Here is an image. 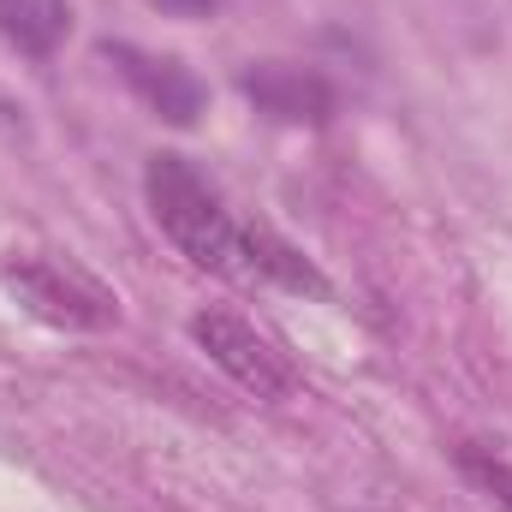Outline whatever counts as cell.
Instances as JSON below:
<instances>
[{"instance_id": "obj_1", "label": "cell", "mask_w": 512, "mask_h": 512, "mask_svg": "<svg viewBox=\"0 0 512 512\" xmlns=\"http://www.w3.org/2000/svg\"><path fill=\"white\" fill-rule=\"evenodd\" d=\"M143 203L185 262L245 280V221H233L221 191L179 149H155L143 161Z\"/></svg>"}, {"instance_id": "obj_2", "label": "cell", "mask_w": 512, "mask_h": 512, "mask_svg": "<svg viewBox=\"0 0 512 512\" xmlns=\"http://www.w3.org/2000/svg\"><path fill=\"white\" fill-rule=\"evenodd\" d=\"M0 286L24 316L66 328V334H102L120 322V298L96 274H84L78 262H60L48 251H12L0 262Z\"/></svg>"}, {"instance_id": "obj_3", "label": "cell", "mask_w": 512, "mask_h": 512, "mask_svg": "<svg viewBox=\"0 0 512 512\" xmlns=\"http://www.w3.org/2000/svg\"><path fill=\"white\" fill-rule=\"evenodd\" d=\"M191 340H197V352L221 376H233L251 399H268L274 405V399H292L298 393V370L286 364V352H274L251 322L233 316V310H197L191 316Z\"/></svg>"}, {"instance_id": "obj_4", "label": "cell", "mask_w": 512, "mask_h": 512, "mask_svg": "<svg viewBox=\"0 0 512 512\" xmlns=\"http://www.w3.org/2000/svg\"><path fill=\"white\" fill-rule=\"evenodd\" d=\"M102 60L126 78V90L167 126H197L209 114V90L203 78L179 60V54H155L137 42H102Z\"/></svg>"}, {"instance_id": "obj_5", "label": "cell", "mask_w": 512, "mask_h": 512, "mask_svg": "<svg viewBox=\"0 0 512 512\" xmlns=\"http://www.w3.org/2000/svg\"><path fill=\"white\" fill-rule=\"evenodd\" d=\"M239 96L274 126H328L340 114V90L298 60H251L239 66Z\"/></svg>"}, {"instance_id": "obj_6", "label": "cell", "mask_w": 512, "mask_h": 512, "mask_svg": "<svg viewBox=\"0 0 512 512\" xmlns=\"http://www.w3.org/2000/svg\"><path fill=\"white\" fill-rule=\"evenodd\" d=\"M245 280H268V286H286V292H304V298H328V274L298 251L286 245L274 227L262 221H245Z\"/></svg>"}, {"instance_id": "obj_7", "label": "cell", "mask_w": 512, "mask_h": 512, "mask_svg": "<svg viewBox=\"0 0 512 512\" xmlns=\"http://www.w3.org/2000/svg\"><path fill=\"white\" fill-rule=\"evenodd\" d=\"M66 30H72V0H0V36L30 60L60 54Z\"/></svg>"}, {"instance_id": "obj_8", "label": "cell", "mask_w": 512, "mask_h": 512, "mask_svg": "<svg viewBox=\"0 0 512 512\" xmlns=\"http://www.w3.org/2000/svg\"><path fill=\"white\" fill-rule=\"evenodd\" d=\"M453 459H459V471H465V477H471V483H477V489H483V495L495 501V507L512 512V465H507V459L483 453L477 441H465V447H459Z\"/></svg>"}, {"instance_id": "obj_9", "label": "cell", "mask_w": 512, "mask_h": 512, "mask_svg": "<svg viewBox=\"0 0 512 512\" xmlns=\"http://www.w3.org/2000/svg\"><path fill=\"white\" fill-rule=\"evenodd\" d=\"M143 6L161 18H215L221 12V0H143Z\"/></svg>"}, {"instance_id": "obj_10", "label": "cell", "mask_w": 512, "mask_h": 512, "mask_svg": "<svg viewBox=\"0 0 512 512\" xmlns=\"http://www.w3.org/2000/svg\"><path fill=\"white\" fill-rule=\"evenodd\" d=\"M12 114H18V108H12V102H6V96H0V120H12Z\"/></svg>"}]
</instances>
